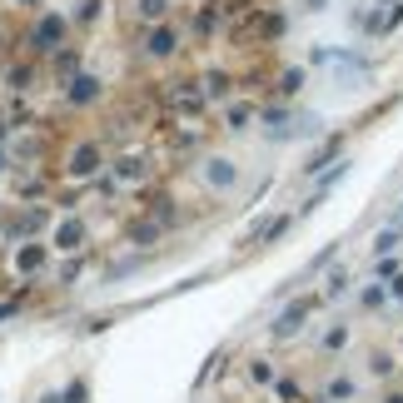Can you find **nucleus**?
Instances as JSON below:
<instances>
[{
  "label": "nucleus",
  "mask_w": 403,
  "mask_h": 403,
  "mask_svg": "<svg viewBox=\"0 0 403 403\" xmlns=\"http://www.w3.org/2000/svg\"><path fill=\"white\" fill-rule=\"evenodd\" d=\"M169 45H175V35H169V30H159V35H154V40H150V50H154V55H164V50H169Z\"/></svg>",
  "instance_id": "obj_1"
},
{
  "label": "nucleus",
  "mask_w": 403,
  "mask_h": 403,
  "mask_svg": "<svg viewBox=\"0 0 403 403\" xmlns=\"http://www.w3.org/2000/svg\"><path fill=\"white\" fill-rule=\"evenodd\" d=\"M20 6H35V0H20Z\"/></svg>",
  "instance_id": "obj_2"
}]
</instances>
